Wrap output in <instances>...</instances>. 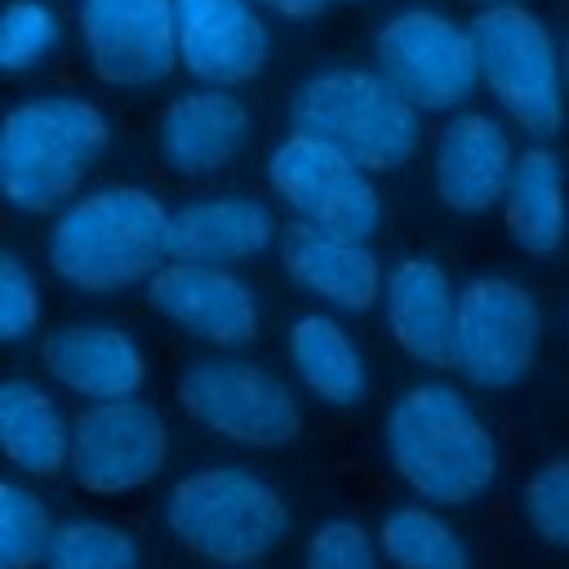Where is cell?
<instances>
[{
  "instance_id": "6da1fadb",
  "label": "cell",
  "mask_w": 569,
  "mask_h": 569,
  "mask_svg": "<svg viewBox=\"0 0 569 569\" xmlns=\"http://www.w3.org/2000/svg\"><path fill=\"white\" fill-rule=\"evenodd\" d=\"M391 471L436 507H467L498 480V445L471 400L445 382H413L382 422Z\"/></svg>"
},
{
  "instance_id": "7a4b0ae2",
  "label": "cell",
  "mask_w": 569,
  "mask_h": 569,
  "mask_svg": "<svg viewBox=\"0 0 569 569\" xmlns=\"http://www.w3.org/2000/svg\"><path fill=\"white\" fill-rule=\"evenodd\" d=\"M164 262H173V209L142 187L89 191L49 231V267L84 293L151 280Z\"/></svg>"
},
{
  "instance_id": "3957f363",
  "label": "cell",
  "mask_w": 569,
  "mask_h": 569,
  "mask_svg": "<svg viewBox=\"0 0 569 569\" xmlns=\"http://www.w3.org/2000/svg\"><path fill=\"white\" fill-rule=\"evenodd\" d=\"M111 142L107 116L67 93L27 98L0 129V187L22 213H49L76 196Z\"/></svg>"
},
{
  "instance_id": "277c9868",
  "label": "cell",
  "mask_w": 569,
  "mask_h": 569,
  "mask_svg": "<svg viewBox=\"0 0 569 569\" xmlns=\"http://www.w3.org/2000/svg\"><path fill=\"white\" fill-rule=\"evenodd\" d=\"M289 120L298 133L347 151L369 173L400 169L422 138V111L382 71L360 67H338L302 80Z\"/></svg>"
},
{
  "instance_id": "5b68a950",
  "label": "cell",
  "mask_w": 569,
  "mask_h": 569,
  "mask_svg": "<svg viewBox=\"0 0 569 569\" xmlns=\"http://www.w3.org/2000/svg\"><path fill=\"white\" fill-rule=\"evenodd\" d=\"M169 533L213 565H253L289 533L284 498L244 467H204L182 476L164 498Z\"/></svg>"
},
{
  "instance_id": "8992f818",
  "label": "cell",
  "mask_w": 569,
  "mask_h": 569,
  "mask_svg": "<svg viewBox=\"0 0 569 569\" xmlns=\"http://www.w3.org/2000/svg\"><path fill=\"white\" fill-rule=\"evenodd\" d=\"M471 40L480 58V84L498 107L529 133L551 138L565 124V53L547 22L525 4H489L471 18Z\"/></svg>"
},
{
  "instance_id": "52a82bcc",
  "label": "cell",
  "mask_w": 569,
  "mask_h": 569,
  "mask_svg": "<svg viewBox=\"0 0 569 569\" xmlns=\"http://www.w3.org/2000/svg\"><path fill=\"white\" fill-rule=\"evenodd\" d=\"M178 405L204 431L249 449H276L302 431L298 396L244 356H204L187 365L178 378Z\"/></svg>"
},
{
  "instance_id": "ba28073f",
  "label": "cell",
  "mask_w": 569,
  "mask_h": 569,
  "mask_svg": "<svg viewBox=\"0 0 569 569\" xmlns=\"http://www.w3.org/2000/svg\"><path fill=\"white\" fill-rule=\"evenodd\" d=\"M267 182L284 200V209H293V222H307L360 244H369L382 222V200L369 169L311 133L293 129L271 147Z\"/></svg>"
},
{
  "instance_id": "9c48e42d",
  "label": "cell",
  "mask_w": 569,
  "mask_h": 569,
  "mask_svg": "<svg viewBox=\"0 0 569 569\" xmlns=\"http://www.w3.org/2000/svg\"><path fill=\"white\" fill-rule=\"evenodd\" d=\"M542 320L533 293L511 276H476L458 293L453 369L485 391H507L529 378Z\"/></svg>"
},
{
  "instance_id": "30bf717a",
  "label": "cell",
  "mask_w": 569,
  "mask_h": 569,
  "mask_svg": "<svg viewBox=\"0 0 569 569\" xmlns=\"http://www.w3.org/2000/svg\"><path fill=\"white\" fill-rule=\"evenodd\" d=\"M378 71L418 107V111H453L480 84V58L471 27H458L431 9L396 13L373 40Z\"/></svg>"
},
{
  "instance_id": "8fae6325",
  "label": "cell",
  "mask_w": 569,
  "mask_h": 569,
  "mask_svg": "<svg viewBox=\"0 0 569 569\" xmlns=\"http://www.w3.org/2000/svg\"><path fill=\"white\" fill-rule=\"evenodd\" d=\"M169 458V427L147 400L89 405L71 422V476L80 489L116 498L160 476Z\"/></svg>"
},
{
  "instance_id": "7c38bea8",
  "label": "cell",
  "mask_w": 569,
  "mask_h": 569,
  "mask_svg": "<svg viewBox=\"0 0 569 569\" xmlns=\"http://www.w3.org/2000/svg\"><path fill=\"white\" fill-rule=\"evenodd\" d=\"M80 36L93 71L107 84H156L178 62V4L173 0H84Z\"/></svg>"
},
{
  "instance_id": "4fadbf2b",
  "label": "cell",
  "mask_w": 569,
  "mask_h": 569,
  "mask_svg": "<svg viewBox=\"0 0 569 569\" xmlns=\"http://www.w3.org/2000/svg\"><path fill=\"white\" fill-rule=\"evenodd\" d=\"M147 298L169 325L209 347H249L258 338V298L231 267L173 258L151 276Z\"/></svg>"
},
{
  "instance_id": "5bb4252c",
  "label": "cell",
  "mask_w": 569,
  "mask_h": 569,
  "mask_svg": "<svg viewBox=\"0 0 569 569\" xmlns=\"http://www.w3.org/2000/svg\"><path fill=\"white\" fill-rule=\"evenodd\" d=\"M178 62L209 89L244 84L267 62V27L253 0H173Z\"/></svg>"
},
{
  "instance_id": "9a60e30c",
  "label": "cell",
  "mask_w": 569,
  "mask_h": 569,
  "mask_svg": "<svg viewBox=\"0 0 569 569\" xmlns=\"http://www.w3.org/2000/svg\"><path fill=\"white\" fill-rule=\"evenodd\" d=\"M276 253H280L284 276L298 289H307L311 298L338 311H369L387 289L382 267L369 244L307 227V222H289L276 240Z\"/></svg>"
},
{
  "instance_id": "2e32d148",
  "label": "cell",
  "mask_w": 569,
  "mask_h": 569,
  "mask_svg": "<svg viewBox=\"0 0 569 569\" xmlns=\"http://www.w3.org/2000/svg\"><path fill=\"white\" fill-rule=\"evenodd\" d=\"M516 151L485 111H458L436 138V191L453 213H489L511 182Z\"/></svg>"
},
{
  "instance_id": "e0dca14e",
  "label": "cell",
  "mask_w": 569,
  "mask_h": 569,
  "mask_svg": "<svg viewBox=\"0 0 569 569\" xmlns=\"http://www.w3.org/2000/svg\"><path fill=\"white\" fill-rule=\"evenodd\" d=\"M40 360L58 387L89 405L133 400L147 382L142 347L116 325H62L44 338Z\"/></svg>"
},
{
  "instance_id": "ac0fdd59",
  "label": "cell",
  "mask_w": 569,
  "mask_h": 569,
  "mask_svg": "<svg viewBox=\"0 0 569 569\" xmlns=\"http://www.w3.org/2000/svg\"><path fill=\"white\" fill-rule=\"evenodd\" d=\"M249 107L227 89H191L160 116V156L173 173L209 178L249 147Z\"/></svg>"
},
{
  "instance_id": "d6986e66",
  "label": "cell",
  "mask_w": 569,
  "mask_h": 569,
  "mask_svg": "<svg viewBox=\"0 0 569 569\" xmlns=\"http://www.w3.org/2000/svg\"><path fill=\"white\" fill-rule=\"evenodd\" d=\"M382 307H387V329L405 356L436 365V369L453 365L458 293L436 258L396 262L382 289Z\"/></svg>"
},
{
  "instance_id": "ffe728a7",
  "label": "cell",
  "mask_w": 569,
  "mask_h": 569,
  "mask_svg": "<svg viewBox=\"0 0 569 569\" xmlns=\"http://www.w3.org/2000/svg\"><path fill=\"white\" fill-rule=\"evenodd\" d=\"M280 240L276 213L253 196H204L173 209V258L231 267Z\"/></svg>"
},
{
  "instance_id": "44dd1931",
  "label": "cell",
  "mask_w": 569,
  "mask_h": 569,
  "mask_svg": "<svg viewBox=\"0 0 569 569\" xmlns=\"http://www.w3.org/2000/svg\"><path fill=\"white\" fill-rule=\"evenodd\" d=\"M502 218L511 240L529 258H551L565 244L569 231V204H565V164L551 147H525L516 156L507 196H502Z\"/></svg>"
},
{
  "instance_id": "7402d4cb",
  "label": "cell",
  "mask_w": 569,
  "mask_h": 569,
  "mask_svg": "<svg viewBox=\"0 0 569 569\" xmlns=\"http://www.w3.org/2000/svg\"><path fill=\"white\" fill-rule=\"evenodd\" d=\"M0 445H4V458L36 480H49L62 467H71L67 418L58 400L27 378H9L0 387Z\"/></svg>"
},
{
  "instance_id": "603a6c76",
  "label": "cell",
  "mask_w": 569,
  "mask_h": 569,
  "mask_svg": "<svg viewBox=\"0 0 569 569\" xmlns=\"http://www.w3.org/2000/svg\"><path fill=\"white\" fill-rule=\"evenodd\" d=\"M289 360L302 378V387L325 405H360L369 373L356 338L325 311H302L289 325Z\"/></svg>"
},
{
  "instance_id": "cb8c5ba5",
  "label": "cell",
  "mask_w": 569,
  "mask_h": 569,
  "mask_svg": "<svg viewBox=\"0 0 569 569\" xmlns=\"http://www.w3.org/2000/svg\"><path fill=\"white\" fill-rule=\"evenodd\" d=\"M373 538L391 569H471V551L462 533L431 507L387 511Z\"/></svg>"
},
{
  "instance_id": "d4e9b609",
  "label": "cell",
  "mask_w": 569,
  "mask_h": 569,
  "mask_svg": "<svg viewBox=\"0 0 569 569\" xmlns=\"http://www.w3.org/2000/svg\"><path fill=\"white\" fill-rule=\"evenodd\" d=\"M44 569H142V547L129 529L84 516L53 529Z\"/></svg>"
},
{
  "instance_id": "484cf974",
  "label": "cell",
  "mask_w": 569,
  "mask_h": 569,
  "mask_svg": "<svg viewBox=\"0 0 569 569\" xmlns=\"http://www.w3.org/2000/svg\"><path fill=\"white\" fill-rule=\"evenodd\" d=\"M49 507L18 480L0 485V569H31L44 565V551L53 542Z\"/></svg>"
},
{
  "instance_id": "4316f807",
  "label": "cell",
  "mask_w": 569,
  "mask_h": 569,
  "mask_svg": "<svg viewBox=\"0 0 569 569\" xmlns=\"http://www.w3.org/2000/svg\"><path fill=\"white\" fill-rule=\"evenodd\" d=\"M58 18L49 4L40 0H13L4 9V27H0V67L9 76L36 71L53 49H58Z\"/></svg>"
},
{
  "instance_id": "83f0119b",
  "label": "cell",
  "mask_w": 569,
  "mask_h": 569,
  "mask_svg": "<svg viewBox=\"0 0 569 569\" xmlns=\"http://www.w3.org/2000/svg\"><path fill=\"white\" fill-rule=\"evenodd\" d=\"M525 520L542 542L569 547V458H551L529 476Z\"/></svg>"
},
{
  "instance_id": "f1b7e54d",
  "label": "cell",
  "mask_w": 569,
  "mask_h": 569,
  "mask_svg": "<svg viewBox=\"0 0 569 569\" xmlns=\"http://www.w3.org/2000/svg\"><path fill=\"white\" fill-rule=\"evenodd\" d=\"M378 560L382 551L369 529H360L356 520H325L307 538L302 569H378Z\"/></svg>"
},
{
  "instance_id": "f546056e",
  "label": "cell",
  "mask_w": 569,
  "mask_h": 569,
  "mask_svg": "<svg viewBox=\"0 0 569 569\" xmlns=\"http://www.w3.org/2000/svg\"><path fill=\"white\" fill-rule=\"evenodd\" d=\"M40 320V284L18 253L0 258V338L18 342Z\"/></svg>"
},
{
  "instance_id": "4dcf8cb0",
  "label": "cell",
  "mask_w": 569,
  "mask_h": 569,
  "mask_svg": "<svg viewBox=\"0 0 569 569\" xmlns=\"http://www.w3.org/2000/svg\"><path fill=\"white\" fill-rule=\"evenodd\" d=\"M253 4H262V9H271V13H280V18H311V13H320L329 0H253Z\"/></svg>"
},
{
  "instance_id": "1f68e13d",
  "label": "cell",
  "mask_w": 569,
  "mask_h": 569,
  "mask_svg": "<svg viewBox=\"0 0 569 569\" xmlns=\"http://www.w3.org/2000/svg\"><path fill=\"white\" fill-rule=\"evenodd\" d=\"M560 53H565V84H569V40L560 44Z\"/></svg>"
},
{
  "instance_id": "d6a6232c",
  "label": "cell",
  "mask_w": 569,
  "mask_h": 569,
  "mask_svg": "<svg viewBox=\"0 0 569 569\" xmlns=\"http://www.w3.org/2000/svg\"><path fill=\"white\" fill-rule=\"evenodd\" d=\"M489 4H520V0H489Z\"/></svg>"
}]
</instances>
